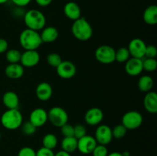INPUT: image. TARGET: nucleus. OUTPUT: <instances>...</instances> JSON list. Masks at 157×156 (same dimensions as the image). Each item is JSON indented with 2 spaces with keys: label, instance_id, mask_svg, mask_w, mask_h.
Here are the masks:
<instances>
[{
  "label": "nucleus",
  "instance_id": "nucleus-2",
  "mask_svg": "<svg viewBox=\"0 0 157 156\" xmlns=\"http://www.w3.org/2000/svg\"><path fill=\"white\" fill-rule=\"evenodd\" d=\"M19 44L25 50H37L42 44L40 33L32 29H25L19 35Z\"/></svg>",
  "mask_w": 157,
  "mask_h": 156
},
{
  "label": "nucleus",
  "instance_id": "nucleus-13",
  "mask_svg": "<svg viewBox=\"0 0 157 156\" xmlns=\"http://www.w3.org/2000/svg\"><path fill=\"white\" fill-rule=\"evenodd\" d=\"M104 115L102 110L98 107H93L86 112L84 115V121L87 125L95 126L101 123L104 119Z\"/></svg>",
  "mask_w": 157,
  "mask_h": 156
},
{
  "label": "nucleus",
  "instance_id": "nucleus-33",
  "mask_svg": "<svg viewBox=\"0 0 157 156\" xmlns=\"http://www.w3.org/2000/svg\"><path fill=\"white\" fill-rule=\"evenodd\" d=\"M108 153V149H107L106 145L98 144L91 154L93 156H107Z\"/></svg>",
  "mask_w": 157,
  "mask_h": 156
},
{
  "label": "nucleus",
  "instance_id": "nucleus-27",
  "mask_svg": "<svg viewBox=\"0 0 157 156\" xmlns=\"http://www.w3.org/2000/svg\"><path fill=\"white\" fill-rule=\"evenodd\" d=\"M130 54L127 47H121L115 50V61L118 63H125L130 58Z\"/></svg>",
  "mask_w": 157,
  "mask_h": 156
},
{
  "label": "nucleus",
  "instance_id": "nucleus-30",
  "mask_svg": "<svg viewBox=\"0 0 157 156\" xmlns=\"http://www.w3.org/2000/svg\"><path fill=\"white\" fill-rule=\"evenodd\" d=\"M46 61H47L48 64L52 67L56 68L58 65L61 63L62 59H61V56L57 53H50L48 54L47 58H46Z\"/></svg>",
  "mask_w": 157,
  "mask_h": 156
},
{
  "label": "nucleus",
  "instance_id": "nucleus-12",
  "mask_svg": "<svg viewBox=\"0 0 157 156\" xmlns=\"http://www.w3.org/2000/svg\"><path fill=\"white\" fill-rule=\"evenodd\" d=\"M98 145L96 142V139L92 136H83L81 139H78V148L77 150L84 154H91L93 150Z\"/></svg>",
  "mask_w": 157,
  "mask_h": 156
},
{
  "label": "nucleus",
  "instance_id": "nucleus-43",
  "mask_svg": "<svg viewBox=\"0 0 157 156\" xmlns=\"http://www.w3.org/2000/svg\"><path fill=\"white\" fill-rule=\"evenodd\" d=\"M121 154H122L123 156H130V151H124V152H122Z\"/></svg>",
  "mask_w": 157,
  "mask_h": 156
},
{
  "label": "nucleus",
  "instance_id": "nucleus-14",
  "mask_svg": "<svg viewBox=\"0 0 157 156\" xmlns=\"http://www.w3.org/2000/svg\"><path fill=\"white\" fill-rule=\"evenodd\" d=\"M125 71L128 75L136 76L140 74L144 70L143 67V59L130 58L125 62Z\"/></svg>",
  "mask_w": 157,
  "mask_h": 156
},
{
  "label": "nucleus",
  "instance_id": "nucleus-39",
  "mask_svg": "<svg viewBox=\"0 0 157 156\" xmlns=\"http://www.w3.org/2000/svg\"><path fill=\"white\" fill-rule=\"evenodd\" d=\"M9 48V43L4 38H0V54L6 53Z\"/></svg>",
  "mask_w": 157,
  "mask_h": 156
},
{
  "label": "nucleus",
  "instance_id": "nucleus-3",
  "mask_svg": "<svg viewBox=\"0 0 157 156\" xmlns=\"http://www.w3.org/2000/svg\"><path fill=\"white\" fill-rule=\"evenodd\" d=\"M25 24L27 28L39 32L42 30L46 24V18L44 14L38 9H30L25 13Z\"/></svg>",
  "mask_w": 157,
  "mask_h": 156
},
{
  "label": "nucleus",
  "instance_id": "nucleus-36",
  "mask_svg": "<svg viewBox=\"0 0 157 156\" xmlns=\"http://www.w3.org/2000/svg\"><path fill=\"white\" fill-rule=\"evenodd\" d=\"M157 56V49L155 45H147L145 51V57L148 58H156Z\"/></svg>",
  "mask_w": 157,
  "mask_h": 156
},
{
  "label": "nucleus",
  "instance_id": "nucleus-22",
  "mask_svg": "<svg viewBox=\"0 0 157 156\" xmlns=\"http://www.w3.org/2000/svg\"><path fill=\"white\" fill-rule=\"evenodd\" d=\"M143 19L146 24L149 25H155L157 23V6L151 5L144 10Z\"/></svg>",
  "mask_w": 157,
  "mask_h": 156
},
{
  "label": "nucleus",
  "instance_id": "nucleus-26",
  "mask_svg": "<svg viewBox=\"0 0 157 156\" xmlns=\"http://www.w3.org/2000/svg\"><path fill=\"white\" fill-rule=\"evenodd\" d=\"M21 52L19 51L17 49H8L6 52V61L9 62V64H16L20 62L21 59Z\"/></svg>",
  "mask_w": 157,
  "mask_h": 156
},
{
  "label": "nucleus",
  "instance_id": "nucleus-35",
  "mask_svg": "<svg viewBox=\"0 0 157 156\" xmlns=\"http://www.w3.org/2000/svg\"><path fill=\"white\" fill-rule=\"evenodd\" d=\"M18 156H36V151L31 147H22L18 151Z\"/></svg>",
  "mask_w": 157,
  "mask_h": 156
},
{
  "label": "nucleus",
  "instance_id": "nucleus-17",
  "mask_svg": "<svg viewBox=\"0 0 157 156\" xmlns=\"http://www.w3.org/2000/svg\"><path fill=\"white\" fill-rule=\"evenodd\" d=\"M25 73V67L20 63L9 64L5 68V74L11 80H18L22 77Z\"/></svg>",
  "mask_w": 157,
  "mask_h": 156
},
{
  "label": "nucleus",
  "instance_id": "nucleus-18",
  "mask_svg": "<svg viewBox=\"0 0 157 156\" xmlns=\"http://www.w3.org/2000/svg\"><path fill=\"white\" fill-rule=\"evenodd\" d=\"M64 13L68 19L75 21L81 17V10L78 3L68 2L64 6Z\"/></svg>",
  "mask_w": 157,
  "mask_h": 156
},
{
  "label": "nucleus",
  "instance_id": "nucleus-25",
  "mask_svg": "<svg viewBox=\"0 0 157 156\" xmlns=\"http://www.w3.org/2000/svg\"><path fill=\"white\" fill-rule=\"evenodd\" d=\"M58 138L53 133H48V134L44 135L42 139L43 147L48 148V149L54 150L58 145Z\"/></svg>",
  "mask_w": 157,
  "mask_h": 156
},
{
  "label": "nucleus",
  "instance_id": "nucleus-4",
  "mask_svg": "<svg viewBox=\"0 0 157 156\" xmlns=\"http://www.w3.org/2000/svg\"><path fill=\"white\" fill-rule=\"evenodd\" d=\"M0 122L2 125L6 129H18L23 122V116L18 109L7 110L1 116Z\"/></svg>",
  "mask_w": 157,
  "mask_h": 156
},
{
  "label": "nucleus",
  "instance_id": "nucleus-9",
  "mask_svg": "<svg viewBox=\"0 0 157 156\" xmlns=\"http://www.w3.org/2000/svg\"><path fill=\"white\" fill-rule=\"evenodd\" d=\"M147 44L145 41L140 38H133L128 44V49L131 58L144 59L145 58V51Z\"/></svg>",
  "mask_w": 157,
  "mask_h": 156
},
{
  "label": "nucleus",
  "instance_id": "nucleus-8",
  "mask_svg": "<svg viewBox=\"0 0 157 156\" xmlns=\"http://www.w3.org/2000/svg\"><path fill=\"white\" fill-rule=\"evenodd\" d=\"M94 139L99 145H107L113 139L112 136V128L109 125L102 124L98 125L94 132Z\"/></svg>",
  "mask_w": 157,
  "mask_h": 156
},
{
  "label": "nucleus",
  "instance_id": "nucleus-23",
  "mask_svg": "<svg viewBox=\"0 0 157 156\" xmlns=\"http://www.w3.org/2000/svg\"><path fill=\"white\" fill-rule=\"evenodd\" d=\"M137 85L138 88L141 92L147 93L151 91L154 85V81H153V77L150 75H144L138 80Z\"/></svg>",
  "mask_w": 157,
  "mask_h": 156
},
{
  "label": "nucleus",
  "instance_id": "nucleus-1",
  "mask_svg": "<svg viewBox=\"0 0 157 156\" xmlns=\"http://www.w3.org/2000/svg\"><path fill=\"white\" fill-rule=\"evenodd\" d=\"M71 32L76 39L86 41L91 38L93 35V28L85 18L81 17L74 21L71 25Z\"/></svg>",
  "mask_w": 157,
  "mask_h": 156
},
{
  "label": "nucleus",
  "instance_id": "nucleus-31",
  "mask_svg": "<svg viewBox=\"0 0 157 156\" xmlns=\"http://www.w3.org/2000/svg\"><path fill=\"white\" fill-rule=\"evenodd\" d=\"M127 132V128L122 124H119V125H117L113 128H112V136L114 139H121L126 136Z\"/></svg>",
  "mask_w": 157,
  "mask_h": 156
},
{
  "label": "nucleus",
  "instance_id": "nucleus-11",
  "mask_svg": "<svg viewBox=\"0 0 157 156\" xmlns=\"http://www.w3.org/2000/svg\"><path fill=\"white\" fill-rule=\"evenodd\" d=\"M41 57L37 50H27L21 53L20 64L24 67L32 68L39 63Z\"/></svg>",
  "mask_w": 157,
  "mask_h": 156
},
{
  "label": "nucleus",
  "instance_id": "nucleus-7",
  "mask_svg": "<svg viewBox=\"0 0 157 156\" xmlns=\"http://www.w3.org/2000/svg\"><path fill=\"white\" fill-rule=\"evenodd\" d=\"M115 50L110 45H101L95 50V58L98 62L103 64H112L115 61Z\"/></svg>",
  "mask_w": 157,
  "mask_h": 156
},
{
  "label": "nucleus",
  "instance_id": "nucleus-5",
  "mask_svg": "<svg viewBox=\"0 0 157 156\" xmlns=\"http://www.w3.org/2000/svg\"><path fill=\"white\" fill-rule=\"evenodd\" d=\"M48 121L55 127L61 128L68 122V114L62 107L53 106L48 112Z\"/></svg>",
  "mask_w": 157,
  "mask_h": 156
},
{
  "label": "nucleus",
  "instance_id": "nucleus-34",
  "mask_svg": "<svg viewBox=\"0 0 157 156\" xmlns=\"http://www.w3.org/2000/svg\"><path fill=\"white\" fill-rule=\"evenodd\" d=\"M61 132L64 137H71L74 136V125H71L68 122L65 123L61 127Z\"/></svg>",
  "mask_w": 157,
  "mask_h": 156
},
{
  "label": "nucleus",
  "instance_id": "nucleus-15",
  "mask_svg": "<svg viewBox=\"0 0 157 156\" xmlns=\"http://www.w3.org/2000/svg\"><path fill=\"white\" fill-rule=\"evenodd\" d=\"M29 121L36 128L43 126L48 122V112L43 108H36L31 112Z\"/></svg>",
  "mask_w": 157,
  "mask_h": 156
},
{
  "label": "nucleus",
  "instance_id": "nucleus-28",
  "mask_svg": "<svg viewBox=\"0 0 157 156\" xmlns=\"http://www.w3.org/2000/svg\"><path fill=\"white\" fill-rule=\"evenodd\" d=\"M143 67L144 70L148 72H153L157 68V61L156 58H146L143 59Z\"/></svg>",
  "mask_w": 157,
  "mask_h": 156
},
{
  "label": "nucleus",
  "instance_id": "nucleus-19",
  "mask_svg": "<svg viewBox=\"0 0 157 156\" xmlns=\"http://www.w3.org/2000/svg\"><path fill=\"white\" fill-rule=\"evenodd\" d=\"M144 106L148 113H157V94L156 92L150 91L146 93L144 98Z\"/></svg>",
  "mask_w": 157,
  "mask_h": 156
},
{
  "label": "nucleus",
  "instance_id": "nucleus-37",
  "mask_svg": "<svg viewBox=\"0 0 157 156\" xmlns=\"http://www.w3.org/2000/svg\"><path fill=\"white\" fill-rule=\"evenodd\" d=\"M36 156H55V152L53 150L48 149L42 146L38 151H36Z\"/></svg>",
  "mask_w": 157,
  "mask_h": 156
},
{
  "label": "nucleus",
  "instance_id": "nucleus-42",
  "mask_svg": "<svg viewBox=\"0 0 157 156\" xmlns=\"http://www.w3.org/2000/svg\"><path fill=\"white\" fill-rule=\"evenodd\" d=\"M107 156H123V155L121 152H118V151H113V152L108 153Z\"/></svg>",
  "mask_w": 157,
  "mask_h": 156
},
{
  "label": "nucleus",
  "instance_id": "nucleus-21",
  "mask_svg": "<svg viewBox=\"0 0 157 156\" xmlns=\"http://www.w3.org/2000/svg\"><path fill=\"white\" fill-rule=\"evenodd\" d=\"M2 103L8 110L18 109L19 106V98L14 91H7L2 96Z\"/></svg>",
  "mask_w": 157,
  "mask_h": 156
},
{
  "label": "nucleus",
  "instance_id": "nucleus-6",
  "mask_svg": "<svg viewBox=\"0 0 157 156\" xmlns=\"http://www.w3.org/2000/svg\"><path fill=\"white\" fill-rule=\"evenodd\" d=\"M144 122V117L140 112L136 110L128 111L122 117V125L127 130H134L140 128Z\"/></svg>",
  "mask_w": 157,
  "mask_h": 156
},
{
  "label": "nucleus",
  "instance_id": "nucleus-10",
  "mask_svg": "<svg viewBox=\"0 0 157 156\" xmlns=\"http://www.w3.org/2000/svg\"><path fill=\"white\" fill-rule=\"evenodd\" d=\"M56 73L58 76L62 79H71L76 74L77 67L71 61H62L56 67Z\"/></svg>",
  "mask_w": 157,
  "mask_h": 156
},
{
  "label": "nucleus",
  "instance_id": "nucleus-32",
  "mask_svg": "<svg viewBox=\"0 0 157 156\" xmlns=\"http://www.w3.org/2000/svg\"><path fill=\"white\" fill-rule=\"evenodd\" d=\"M87 135V128L82 124H78L74 125V137L77 139H81L83 136Z\"/></svg>",
  "mask_w": 157,
  "mask_h": 156
},
{
  "label": "nucleus",
  "instance_id": "nucleus-44",
  "mask_svg": "<svg viewBox=\"0 0 157 156\" xmlns=\"http://www.w3.org/2000/svg\"><path fill=\"white\" fill-rule=\"evenodd\" d=\"M8 1H9V0H0V5L5 4V3L7 2Z\"/></svg>",
  "mask_w": 157,
  "mask_h": 156
},
{
  "label": "nucleus",
  "instance_id": "nucleus-20",
  "mask_svg": "<svg viewBox=\"0 0 157 156\" xmlns=\"http://www.w3.org/2000/svg\"><path fill=\"white\" fill-rule=\"evenodd\" d=\"M40 36H41L42 43L49 44V43L55 42L58 39V36H59V32L55 27L48 26V27H44L41 30Z\"/></svg>",
  "mask_w": 157,
  "mask_h": 156
},
{
  "label": "nucleus",
  "instance_id": "nucleus-45",
  "mask_svg": "<svg viewBox=\"0 0 157 156\" xmlns=\"http://www.w3.org/2000/svg\"><path fill=\"white\" fill-rule=\"evenodd\" d=\"M1 137H2V136H1V132H0V140H1Z\"/></svg>",
  "mask_w": 157,
  "mask_h": 156
},
{
  "label": "nucleus",
  "instance_id": "nucleus-40",
  "mask_svg": "<svg viewBox=\"0 0 157 156\" xmlns=\"http://www.w3.org/2000/svg\"><path fill=\"white\" fill-rule=\"evenodd\" d=\"M35 1L37 5L41 7H46V6H48L53 0H35Z\"/></svg>",
  "mask_w": 157,
  "mask_h": 156
},
{
  "label": "nucleus",
  "instance_id": "nucleus-41",
  "mask_svg": "<svg viewBox=\"0 0 157 156\" xmlns=\"http://www.w3.org/2000/svg\"><path fill=\"white\" fill-rule=\"evenodd\" d=\"M55 156H71L70 153L66 152V151L61 150V151H58L57 153H55Z\"/></svg>",
  "mask_w": 157,
  "mask_h": 156
},
{
  "label": "nucleus",
  "instance_id": "nucleus-16",
  "mask_svg": "<svg viewBox=\"0 0 157 156\" xmlns=\"http://www.w3.org/2000/svg\"><path fill=\"white\" fill-rule=\"evenodd\" d=\"M53 94L52 85L48 82H41L35 88V95L41 101H48L51 99Z\"/></svg>",
  "mask_w": 157,
  "mask_h": 156
},
{
  "label": "nucleus",
  "instance_id": "nucleus-29",
  "mask_svg": "<svg viewBox=\"0 0 157 156\" xmlns=\"http://www.w3.org/2000/svg\"><path fill=\"white\" fill-rule=\"evenodd\" d=\"M21 132L25 136H32L36 132L37 128L30 122V121H26L22 122L21 125L20 126Z\"/></svg>",
  "mask_w": 157,
  "mask_h": 156
},
{
  "label": "nucleus",
  "instance_id": "nucleus-38",
  "mask_svg": "<svg viewBox=\"0 0 157 156\" xmlns=\"http://www.w3.org/2000/svg\"><path fill=\"white\" fill-rule=\"evenodd\" d=\"M11 2L17 7L22 8L28 6L32 2V0H11Z\"/></svg>",
  "mask_w": 157,
  "mask_h": 156
},
{
  "label": "nucleus",
  "instance_id": "nucleus-24",
  "mask_svg": "<svg viewBox=\"0 0 157 156\" xmlns=\"http://www.w3.org/2000/svg\"><path fill=\"white\" fill-rule=\"evenodd\" d=\"M61 146L63 151L68 153H73L78 148V139L74 136L64 137L61 140Z\"/></svg>",
  "mask_w": 157,
  "mask_h": 156
}]
</instances>
